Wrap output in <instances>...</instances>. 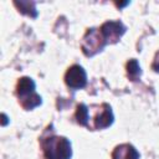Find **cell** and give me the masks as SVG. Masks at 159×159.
Listing matches in <instances>:
<instances>
[{"mask_svg": "<svg viewBox=\"0 0 159 159\" xmlns=\"http://www.w3.org/2000/svg\"><path fill=\"white\" fill-rule=\"evenodd\" d=\"M139 153L132 144H120L112 152V159H139Z\"/></svg>", "mask_w": 159, "mask_h": 159, "instance_id": "7", "label": "cell"}, {"mask_svg": "<svg viewBox=\"0 0 159 159\" xmlns=\"http://www.w3.org/2000/svg\"><path fill=\"white\" fill-rule=\"evenodd\" d=\"M75 117H76V120L80 125L87 127V124H88V107L84 103H80L77 106Z\"/></svg>", "mask_w": 159, "mask_h": 159, "instance_id": "9", "label": "cell"}, {"mask_svg": "<svg viewBox=\"0 0 159 159\" xmlns=\"http://www.w3.org/2000/svg\"><path fill=\"white\" fill-rule=\"evenodd\" d=\"M106 45L107 42L99 29H88L82 39L81 47H82L83 53L91 57L98 53L99 51H102Z\"/></svg>", "mask_w": 159, "mask_h": 159, "instance_id": "4", "label": "cell"}, {"mask_svg": "<svg viewBox=\"0 0 159 159\" xmlns=\"http://www.w3.org/2000/svg\"><path fill=\"white\" fill-rule=\"evenodd\" d=\"M127 73H128V77L132 80V81H137L140 76V66L138 63L137 60L132 58L128 61L127 63Z\"/></svg>", "mask_w": 159, "mask_h": 159, "instance_id": "10", "label": "cell"}, {"mask_svg": "<svg viewBox=\"0 0 159 159\" xmlns=\"http://www.w3.org/2000/svg\"><path fill=\"white\" fill-rule=\"evenodd\" d=\"M16 96L21 107L26 111L41 104V97L36 93V84L30 77H21L16 84Z\"/></svg>", "mask_w": 159, "mask_h": 159, "instance_id": "2", "label": "cell"}, {"mask_svg": "<svg viewBox=\"0 0 159 159\" xmlns=\"http://www.w3.org/2000/svg\"><path fill=\"white\" fill-rule=\"evenodd\" d=\"M94 109L88 108V124L87 128L97 130L108 128L114 119L112 108L107 103H102L101 106H93Z\"/></svg>", "mask_w": 159, "mask_h": 159, "instance_id": "3", "label": "cell"}, {"mask_svg": "<svg viewBox=\"0 0 159 159\" xmlns=\"http://www.w3.org/2000/svg\"><path fill=\"white\" fill-rule=\"evenodd\" d=\"M15 6L19 7V11L21 14H25L30 17H36L37 16V11H36V7H35V2L32 1H15L14 2Z\"/></svg>", "mask_w": 159, "mask_h": 159, "instance_id": "8", "label": "cell"}, {"mask_svg": "<svg viewBox=\"0 0 159 159\" xmlns=\"http://www.w3.org/2000/svg\"><path fill=\"white\" fill-rule=\"evenodd\" d=\"M45 159H71V143L66 137L47 135L40 139Z\"/></svg>", "mask_w": 159, "mask_h": 159, "instance_id": "1", "label": "cell"}, {"mask_svg": "<svg viewBox=\"0 0 159 159\" xmlns=\"http://www.w3.org/2000/svg\"><path fill=\"white\" fill-rule=\"evenodd\" d=\"M152 68L155 71V72H159V52H157V56L154 58V62L152 65Z\"/></svg>", "mask_w": 159, "mask_h": 159, "instance_id": "11", "label": "cell"}, {"mask_svg": "<svg viewBox=\"0 0 159 159\" xmlns=\"http://www.w3.org/2000/svg\"><path fill=\"white\" fill-rule=\"evenodd\" d=\"M107 43H116L125 32L127 27L120 21H107L99 27Z\"/></svg>", "mask_w": 159, "mask_h": 159, "instance_id": "6", "label": "cell"}, {"mask_svg": "<svg viewBox=\"0 0 159 159\" xmlns=\"http://www.w3.org/2000/svg\"><path fill=\"white\" fill-rule=\"evenodd\" d=\"M65 82L72 89L83 88L87 84V75H86V71L80 65L71 66L67 70L66 75H65Z\"/></svg>", "mask_w": 159, "mask_h": 159, "instance_id": "5", "label": "cell"}]
</instances>
